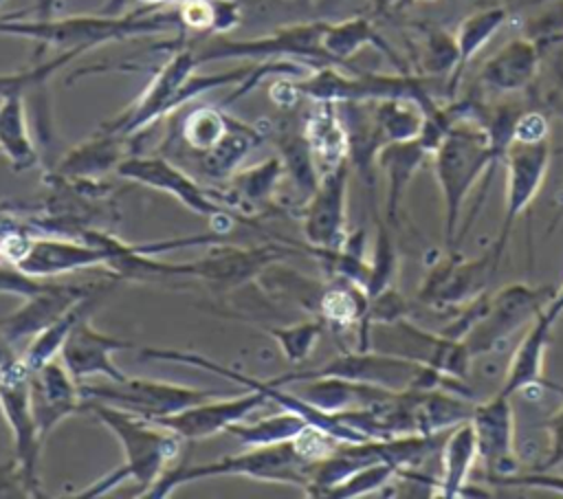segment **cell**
<instances>
[{"instance_id": "30bf717a", "label": "cell", "mask_w": 563, "mask_h": 499, "mask_svg": "<svg viewBox=\"0 0 563 499\" xmlns=\"http://www.w3.org/2000/svg\"><path fill=\"white\" fill-rule=\"evenodd\" d=\"M350 180V163L323 174L321 185L306 215V233L312 244L323 248H341L345 244V193Z\"/></svg>"}, {"instance_id": "ab89813d", "label": "cell", "mask_w": 563, "mask_h": 499, "mask_svg": "<svg viewBox=\"0 0 563 499\" xmlns=\"http://www.w3.org/2000/svg\"><path fill=\"white\" fill-rule=\"evenodd\" d=\"M0 2H2V0H0Z\"/></svg>"}, {"instance_id": "44dd1931", "label": "cell", "mask_w": 563, "mask_h": 499, "mask_svg": "<svg viewBox=\"0 0 563 499\" xmlns=\"http://www.w3.org/2000/svg\"><path fill=\"white\" fill-rule=\"evenodd\" d=\"M119 174L143 180L154 187H167L169 191L180 196L187 204L196 207L198 211H218L202 198V193L189 178H185L178 169H174L163 158H128L119 165Z\"/></svg>"}, {"instance_id": "52a82bcc", "label": "cell", "mask_w": 563, "mask_h": 499, "mask_svg": "<svg viewBox=\"0 0 563 499\" xmlns=\"http://www.w3.org/2000/svg\"><path fill=\"white\" fill-rule=\"evenodd\" d=\"M471 426L477 442V459L484 466L486 479L493 484L519 470L515 451V413L510 396L495 393L486 402H475Z\"/></svg>"}, {"instance_id": "836d02e7", "label": "cell", "mask_w": 563, "mask_h": 499, "mask_svg": "<svg viewBox=\"0 0 563 499\" xmlns=\"http://www.w3.org/2000/svg\"><path fill=\"white\" fill-rule=\"evenodd\" d=\"M378 13H391L405 4V0H372Z\"/></svg>"}, {"instance_id": "7a4b0ae2", "label": "cell", "mask_w": 563, "mask_h": 499, "mask_svg": "<svg viewBox=\"0 0 563 499\" xmlns=\"http://www.w3.org/2000/svg\"><path fill=\"white\" fill-rule=\"evenodd\" d=\"M433 77L398 73V75H380V73H358L354 77L341 75L332 66H321L306 81L295 84L297 92L308 95L314 101H383V99H411L422 106L424 112H431L438 103L431 90Z\"/></svg>"}, {"instance_id": "7402d4cb", "label": "cell", "mask_w": 563, "mask_h": 499, "mask_svg": "<svg viewBox=\"0 0 563 499\" xmlns=\"http://www.w3.org/2000/svg\"><path fill=\"white\" fill-rule=\"evenodd\" d=\"M114 255V251H101V248H88L77 244H64V242H35L26 248L24 257L20 259V268L31 275H48L57 270H66L73 266H81L88 262L106 259Z\"/></svg>"}, {"instance_id": "83f0119b", "label": "cell", "mask_w": 563, "mask_h": 499, "mask_svg": "<svg viewBox=\"0 0 563 499\" xmlns=\"http://www.w3.org/2000/svg\"><path fill=\"white\" fill-rule=\"evenodd\" d=\"M227 130H229V119H224L220 112L211 108H200L187 117L183 134L189 145L198 149H209L222 138Z\"/></svg>"}, {"instance_id": "d6986e66", "label": "cell", "mask_w": 563, "mask_h": 499, "mask_svg": "<svg viewBox=\"0 0 563 499\" xmlns=\"http://www.w3.org/2000/svg\"><path fill=\"white\" fill-rule=\"evenodd\" d=\"M506 20H508V9L497 4V7L479 9V11L466 15L460 22L457 31L453 33L455 35V44H457V64H455V70L451 73V77L446 79V97H449V101L453 99L466 66L488 44V40L506 24Z\"/></svg>"}, {"instance_id": "d590c367", "label": "cell", "mask_w": 563, "mask_h": 499, "mask_svg": "<svg viewBox=\"0 0 563 499\" xmlns=\"http://www.w3.org/2000/svg\"><path fill=\"white\" fill-rule=\"evenodd\" d=\"M9 365H13V361H11V356H7L4 345L0 343V369H4V367H9Z\"/></svg>"}, {"instance_id": "603a6c76", "label": "cell", "mask_w": 563, "mask_h": 499, "mask_svg": "<svg viewBox=\"0 0 563 499\" xmlns=\"http://www.w3.org/2000/svg\"><path fill=\"white\" fill-rule=\"evenodd\" d=\"M374 121L383 143L418 138L424 125V110L411 99H383L372 101Z\"/></svg>"}, {"instance_id": "7c38bea8", "label": "cell", "mask_w": 563, "mask_h": 499, "mask_svg": "<svg viewBox=\"0 0 563 499\" xmlns=\"http://www.w3.org/2000/svg\"><path fill=\"white\" fill-rule=\"evenodd\" d=\"M427 158H431V152L420 138L387 143L378 149L376 163L387 178V218L394 224H398L405 191Z\"/></svg>"}, {"instance_id": "2e32d148", "label": "cell", "mask_w": 563, "mask_h": 499, "mask_svg": "<svg viewBox=\"0 0 563 499\" xmlns=\"http://www.w3.org/2000/svg\"><path fill=\"white\" fill-rule=\"evenodd\" d=\"M306 141L310 145L312 160L321 167L323 174L347 160L350 141L336 112V103L317 101V108L306 121Z\"/></svg>"}, {"instance_id": "1f68e13d", "label": "cell", "mask_w": 563, "mask_h": 499, "mask_svg": "<svg viewBox=\"0 0 563 499\" xmlns=\"http://www.w3.org/2000/svg\"><path fill=\"white\" fill-rule=\"evenodd\" d=\"M319 330H321L319 323H306V325H299L295 330H288V334H282V341H284V347H286L288 356H292V358L306 356L308 350L312 347L314 339L319 336Z\"/></svg>"}, {"instance_id": "4dcf8cb0", "label": "cell", "mask_w": 563, "mask_h": 499, "mask_svg": "<svg viewBox=\"0 0 563 499\" xmlns=\"http://www.w3.org/2000/svg\"><path fill=\"white\" fill-rule=\"evenodd\" d=\"M548 134H550V125H548V119L543 112L521 110V114L515 121L512 141L539 143V141H548Z\"/></svg>"}, {"instance_id": "e0dca14e", "label": "cell", "mask_w": 563, "mask_h": 499, "mask_svg": "<svg viewBox=\"0 0 563 499\" xmlns=\"http://www.w3.org/2000/svg\"><path fill=\"white\" fill-rule=\"evenodd\" d=\"M264 400V393H253L240 400L229 402H216V404H198L191 409L176 411L172 415H163L156 422L176 431L178 435L187 437H205L213 431L233 424L238 418H242L249 409L257 407Z\"/></svg>"}, {"instance_id": "9a60e30c", "label": "cell", "mask_w": 563, "mask_h": 499, "mask_svg": "<svg viewBox=\"0 0 563 499\" xmlns=\"http://www.w3.org/2000/svg\"><path fill=\"white\" fill-rule=\"evenodd\" d=\"M117 347H125V343L108 339L99 332H95L88 321H77L68 330L66 343H64V361L68 372L79 378L92 372H103L112 376L114 380L125 378L121 372H117L110 363V352Z\"/></svg>"}, {"instance_id": "f35d334b", "label": "cell", "mask_w": 563, "mask_h": 499, "mask_svg": "<svg viewBox=\"0 0 563 499\" xmlns=\"http://www.w3.org/2000/svg\"><path fill=\"white\" fill-rule=\"evenodd\" d=\"M422 2H433V0H422Z\"/></svg>"}, {"instance_id": "4316f807", "label": "cell", "mask_w": 563, "mask_h": 499, "mask_svg": "<svg viewBox=\"0 0 563 499\" xmlns=\"http://www.w3.org/2000/svg\"><path fill=\"white\" fill-rule=\"evenodd\" d=\"M396 475H398V470L391 464L376 462V464H369V466L352 473L341 484L328 488L323 492V497H361V495L380 490Z\"/></svg>"}, {"instance_id": "cb8c5ba5", "label": "cell", "mask_w": 563, "mask_h": 499, "mask_svg": "<svg viewBox=\"0 0 563 499\" xmlns=\"http://www.w3.org/2000/svg\"><path fill=\"white\" fill-rule=\"evenodd\" d=\"M457 64V44L455 35L442 31V29H431L424 33L422 40V51H420V75L424 77H451Z\"/></svg>"}, {"instance_id": "8992f818", "label": "cell", "mask_w": 563, "mask_h": 499, "mask_svg": "<svg viewBox=\"0 0 563 499\" xmlns=\"http://www.w3.org/2000/svg\"><path fill=\"white\" fill-rule=\"evenodd\" d=\"M495 273L497 266L490 251L477 259H464L457 248H449V255L438 259L424 277L418 299L435 310L462 308L486 292Z\"/></svg>"}, {"instance_id": "5bb4252c", "label": "cell", "mask_w": 563, "mask_h": 499, "mask_svg": "<svg viewBox=\"0 0 563 499\" xmlns=\"http://www.w3.org/2000/svg\"><path fill=\"white\" fill-rule=\"evenodd\" d=\"M552 328L554 325L548 319H543L539 310L530 330L526 332V336L521 339V343L512 354V361L508 365L499 393L512 398L515 393L543 382V363H545V350H548Z\"/></svg>"}, {"instance_id": "ffe728a7", "label": "cell", "mask_w": 563, "mask_h": 499, "mask_svg": "<svg viewBox=\"0 0 563 499\" xmlns=\"http://www.w3.org/2000/svg\"><path fill=\"white\" fill-rule=\"evenodd\" d=\"M376 46L380 48L383 53L389 55V59L402 70H405V64L402 59L391 51V46L376 33V29L372 26L369 20L365 18H352V20H345V22H339V24H328L325 26V33H323V51L330 59V64H341L345 62L347 57H352L356 51H361L363 46Z\"/></svg>"}, {"instance_id": "f546056e", "label": "cell", "mask_w": 563, "mask_h": 499, "mask_svg": "<svg viewBox=\"0 0 563 499\" xmlns=\"http://www.w3.org/2000/svg\"><path fill=\"white\" fill-rule=\"evenodd\" d=\"M548 385L563 396V387H556L552 382H548ZM545 429H548V435H550V446H548V453H545L543 462L537 468L552 470L556 466H563V404L550 415V420L545 422Z\"/></svg>"}, {"instance_id": "6da1fadb", "label": "cell", "mask_w": 563, "mask_h": 499, "mask_svg": "<svg viewBox=\"0 0 563 499\" xmlns=\"http://www.w3.org/2000/svg\"><path fill=\"white\" fill-rule=\"evenodd\" d=\"M508 145L495 141L486 125L479 119L464 117L460 119L446 136L440 141L431 154L433 171L444 204V244L446 248H457V220L464 207V200L484 176L479 189V202L486 196L490 176L499 160H504ZM475 207V213L479 209Z\"/></svg>"}, {"instance_id": "ba28073f", "label": "cell", "mask_w": 563, "mask_h": 499, "mask_svg": "<svg viewBox=\"0 0 563 499\" xmlns=\"http://www.w3.org/2000/svg\"><path fill=\"white\" fill-rule=\"evenodd\" d=\"M90 407L95 409V413H99L103 418L106 424L112 426V431H117V435L121 437L125 453H128V466L121 468L117 475L108 477L101 484V488L117 484L125 475H134L143 484H150L161 473V466L165 464V459H169L172 453L176 451V440L169 435L152 433L136 418L123 415V413L112 411L101 404H90Z\"/></svg>"}, {"instance_id": "3957f363", "label": "cell", "mask_w": 563, "mask_h": 499, "mask_svg": "<svg viewBox=\"0 0 563 499\" xmlns=\"http://www.w3.org/2000/svg\"><path fill=\"white\" fill-rule=\"evenodd\" d=\"M554 290L550 286L508 284L497 292H488L482 314L466 332L462 343L473 361L497 352L519 328L532 323L539 310L550 301Z\"/></svg>"}, {"instance_id": "4fadbf2b", "label": "cell", "mask_w": 563, "mask_h": 499, "mask_svg": "<svg viewBox=\"0 0 563 499\" xmlns=\"http://www.w3.org/2000/svg\"><path fill=\"white\" fill-rule=\"evenodd\" d=\"M477 462V442L471 420L446 431L440 444V477H438V497L457 499L464 495L473 464Z\"/></svg>"}, {"instance_id": "74e56055", "label": "cell", "mask_w": 563, "mask_h": 499, "mask_svg": "<svg viewBox=\"0 0 563 499\" xmlns=\"http://www.w3.org/2000/svg\"><path fill=\"white\" fill-rule=\"evenodd\" d=\"M150 2H187V0H150Z\"/></svg>"}, {"instance_id": "9c48e42d", "label": "cell", "mask_w": 563, "mask_h": 499, "mask_svg": "<svg viewBox=\"0 0 563 499\" xmlns=\"http://www.w3.org/2000/svg\"><path fill=\"white\" fill-rule=\"evenodd\" d=\"M79 396H95L99 400H112L139 411L143 418L158 420L163 415H172L187 407L202 402L205 398L213 396V391H196L163 382L150 380H117L114 387H84Z\"/></svg>"}, {"instance_id": "5b68a950", "label": "cell", "mask_w": 563, "mask_h": 499, "mask_svg": "<svg viewBox=\"0 0 563 499\" xmlns=\"http://www.w3.org/2000/svg\"><path fill=\"white\" fill-rule=\"evenodd\" d=\"M550 141L539 143H519L512 141L504 160H506V204L504 218L499 224V233L490 246L493 262L499 268L501 257L506 253L510 233L521 213L537 198L541 182L545 178L550 165Z\"/></svg>"}, {"instance_id": "ac0fdd59", "label": "cell", "mask_w": 563, "mask_h": 499, "mask_svg": "<svg viewBox=\"0 0 563 499\" xmlns=\"http://www.w3.org/2000/svg\"><path fill=\"white\" fill-rule=\"evenodd\" d=\"M77 393L68 382L64 369L55 363H44L35 369L31 378V402H33V420L44 433L51 429L66 411L77 404Z\"/></svg>"}, {"instance_id": "f1b7e54d", "label": "cell", "mask_w": 563, "mask_h": 499, "mask_svg": "<svg viewBox=\"0 0 563 499\" xmlns=\"http://www.w3.org/2000/svg\"><path fill=\"white\" fill-rule=\"evenodd\" d=\"M493 486H519V488H539V490H552V492H559L563 495V475L559 473H552V470H541V468H534V470H526V473H510L506 477H499L493 481Z\"/></svg>"}, {"instance_id": "8fae6325", "label": "cell", "mask_w": 563, "mask_h": 499, "mask_svg": "<svg viewBox=\"0 0 563 499\" xmlns=\"http://www.w3.org/2000/svg\"><path fill=\"white\" fill-rule=\"evenodd\" d=\"M541 42L534 37H515L490 55L479 68V84L499 95L528 90L541 66Z\"/></svg>"}, {"instance_id": "8d00e7d4", "label": "cell", "mask_w": 563, "mask_h": 499, "mask_svg": "<svg viewBox=\"0 0 563 499\" xmlns=\"http://www.w3.org/2000/svg\"><path fill=\"white\" fill-rule=\"evenodd\" d=\"M532 2H545V0H532ZM559 42H563V31L550 40V44H559Z\"/></svg>"}, {"instance_id": "d4e9b609", "label": "cell", "mask_w": 563, "mask_h": 499, "mask_svg": "<svg viewBox=\"0 0 563 499\" xmlns=\"http://www.w3.org/2000/svg\"><path fill=\"white\" fill-rule=\"evenodd\" d=\"M396 266H398L396 248L391 244L387 226L383 222H378V235H376L374 255H372V262H369V279H367V286H365L367 299L380 295L387 288H394Z\"/></svg>"}, {"instance_id": "d6a6232c", "label": "cell", "mask_w": 563, "mask_h": 499, "mask_svg": "<svg viewBox=\"0 0 563 499\" xmlns=\"http://www.w3.org/2000/svg\"><path fill=\"white\" fill-rule=\"evenodd\" d=\"M541 314L550 321V323H556L563 314V284L554 290V295L550 297V301L543 306Z\"/></svg>"}, {"instance_id": "484cf974", "label": "cell", "mask_w": 563, "mask_h": 499, "mask_svg": "<svg viewBox=\"0 0 563 499\" xmlns=\"http://www.w3.org/2000/svg\"><path fill=\"white\" fill-rule=\"evenodd\" d=\"M253 138H255V134L249 127H244L240 123H233V127L227 130L222 134V138L213 147L207 149L205 169L213 176L227 171L229 167H233L249 152Z\"/></svg>"}, {"instance_id": "277c9868", "label": "cell", "mask_w": 563, "mask_h": 499, "mask_svg": "<svg viewBox=\"0 0 563 499\" xmlns=\"http://www.w3.org/2000/svg\"><path fill=\"white\" fill-rule=\"evenodd\" d=\"M369 347L411 358L460 380H466L473 365V356L462 341L422 330L407 317L369 325Z\"/></svg>"}, {"instance_id": "e575fe53", "label": "cell", "mask_w": 563, "mask_h": 499, "mask_svg": "<svg viewBox=\"0 0 563 499\" xmlns=\"http://www.w3.org/2000/svg\"><path fill=\"white\" fill-rule=\"evenodd\" d=\"M125 2H128V0H108V4L103 7V11H106L108 15H114V13H117Z\"/></svg>"}]
</instances>
